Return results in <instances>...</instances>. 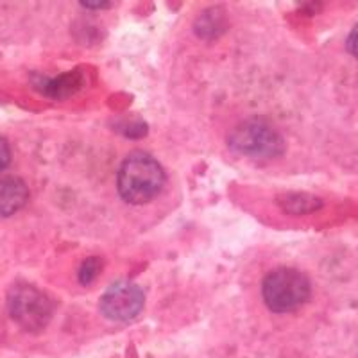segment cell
<instances>
[{"instance_id": "obj_10", "label": "cell", "mask_w": 358, "mask_h": 358, "mask_svg": "<svg viewBox=\"0 0 358 358\" xmlns=\"http://www.w3.org/2000/svg\"><path fill=\"white\" fill-rule=\"evenodd\" d=\"M102 260L99 257H90L83 262L81 268H79V283L85 287L92 285L97 280L99 274L102 273Z\"/></svg>"}, {"instance_id": "obj_6", "label": "cell", "mask_w": 358, "mask_h": 358, "mask_svg": "<svg viewBox=\"0 0 358 358\" xmlns=\"http://www.w3.org/2000/svg\"><path fill=\"white\" fill-rule=\"evenodd\" d=\"M29 199L27 185L18 178L0 179V217L17 213Z\"/></svg>"}, {"instance_id": "obj_3", "label": "cell", "mask_w": 358, "mask_h": 358, "mask_svg": "<svg viewBox=\"0 0 358 358\" xmlns=\"http://www.w3.org/2000/svg\"><path fill=\"white\" fill-rule=\"evenodd\" d=\"M264 301L276 313L294 312L310 299V280L296 268L280 267L268 273L264 280Z\"/></svg>"}, {"instance_id": "obj_9", "label": "cell", "mask_w": 358, "mask_h": 358, "mask_svg": "<svg viewBox=\"0 0 358 358\" xmlns=\"http://www.w3.org/2000/svg\"><path fill=\"white\" fill-rule=\"evenodd\" d=\"M278 204L285 212L301 215V213H310L319 210L322 206V201L310 196V194H285V196L278 199Z\"/></svg>"}, {"instance_id": "obj_14", "label": "cell", "mask_w": 358, "mask_h": 358, "mask_svg": "<svg viewBox=\"0 0 358 358\" xmlns=\"http://www.w3.org/2000/svg\"><path fill=\"white\" fill-rule=\"evenodd\" d=\"M81 6H85V8H90V9H101V8H108L110 6V2H90V0H81L79 2Z\"/></svg>"}, {"instance_id": "obj_4", "label": "cell", "mask_w": 358, "mask_h": 358, "mask_svg": "<svg viewBox=\"0 0 358 358\" xmlns=\"http://www.w3.org/2000/svg\"><path fill=\"white\" fill-rule=\"evenodd\" d=\"M8 306L11 317L31 334H38L54 315V301L45 292L29 283H17L9 290Z\"/></svg>"}, {"instance_id": "obj_2", "label": "cell", "mask_w": 358, "mask_h": 358, "mask_svg": "<svg viewBox=\"0 0 358 358\" xmlns=\"http://www.w3.org/2000/svg\"><path fill=\"white\" fill-rule=\"evenodd\" d=\"M231 151L248 158L271 159L285 151V140L280 131L264 117H252L231 131L228 138Z\"/></svg>"}, {"instance_id": "obj_13", "label": "cell", "mask_w": 358, "mask_h": 358, "mask_svg": "<svg viewBox=\"0 0 358 358\" xmlns=\"http://www.w3.org/2000/svg\"><path fill=\"white\" fill-rule=\"evenodd\" d=\"M348 50H350V54H353L355 57H358V24L355 25L353 31L350 33V36H348Z\"/></svg>"}, {"instance_id": "obj_7", "label": "cell", "mask_w": 358, "mask_h": 358, "mask_svg": "<svg viewBox=\"0 0 358 358\" xmlns=\"http://www.w3.org/2000/svg\"><path fill=\"white\" fill-rule=\"evenodd\" d=\"M83 86V73L79 70H72L69 73H62L59 78H38L36 88L45 95L54 99H65L73 95Z\"/></svg>"}, {"instance_id": "obj_8", "label": "cell", "mask_w": 358, "mask_h": 358, "mask_svg": "<svg viewBox=\"0 0 358 358\" xmlns=\"http://www.w3.org/2000/svg\"><path fill=\"white\" fill-rule=\"evenodd\" d=\"M194 29L201 38H217L226 29V13L219 8L208 9L201 15Z\"/></svg>"}, {"instance_id": "obj_5", "label": "cell", "mask_w": 358, "mask_h": 358, "mask_svg": "<svg viewBox=\"0 0 358 358\" xmlns=\"http://www.w3.org/2000/svg\"><path fill=\"white\" fill-rule=\"evenodd\" d=\"M145 297H143L142 289L136 283L120 280L106 289L102 294L99 308L102 315L111 321L127 322L134 319L142 312Z\"/></svg>"}, {"instance_id": "obj_11", "label": "cell", "mask_w": 358, "mask_h": 358, "mask_svg": "<svg viewBox=\"0 0 358 358\" xmlns=\"http://www.w3.org/2000/svg\"><path fill=\"white\" fill-rule=\"evenodd\" d=\"M122 133L126 134V136H129V138H142V136L147 134V126L142 120H138V122H129L124 127Z\"/></svg>"}, {"instance_id": "obj_1", "label": "cell", "mask_w": 358, "mask_h": 358, "mask_svg": "<svg viewBox=\"0 0 358 358\" xmlns=\"http://www.w3.org/2000/svg\"><path fill=\"white\" fill-rule=\"evenodd\" d=\"M118 194L129 204L151 203L165 185V171L147 152H131L118 171Z\"/></svg>"}, {"instance_id": "obj_12", "label": "cell", "mask_w": 358, "mask_h": 358, "mask_svg": "<svg viewBox=\"0 0 358 358\" xmlns=\"http://www.w3.org/2000/svg\"><path fill=\"white\" fill-rule=\"evenodd\" d=\"M9 163H11V147H9L8 140L0 136V172L6 171Z\"/></svg>"}]
</instances>
